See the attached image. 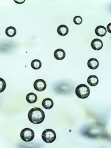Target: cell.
<instances>
[{
    "label": "cell",
    "instance_id": "obj_11",
    "mask_svg": "<svg viewBox=\"0 0 111 148\" xmlns=\"http://www.w3.org/2000/svg\"><path fill=\"white\" fill-rule=\"evenodd\" d=\"M87 83L90 86L94 87L96 86L98 84L99 80L97 76L95 75H91L87 79Z\"/></svg>",
    "mask_w": 111,
    "mask_h": 148
},
{
    "label": "cell",
    "instance_id": "obj_7",
    "mask_svg": "<svg viewBox=\"0 0 111 148\" xmlns=\"http://www.w3.org/2000/svg\"><path fill=\"white\" fill-rule=\"evenodd\" d=\"M42 104L44 108H45L46 110H50L52 108H53L54 106V103L51 98H44V99L42 101Z\"/></svg>",
    "mask_w": 111,
    "mask_h": 148
},
{
    "label": "cell",
    "instance_id": "obj_10",
    "mask_svg": "<svg viewBox=\"0 0 111 148\" xmlns=\"http://www.w3.org/2000/svg\"><path fill=\"white\" fill-rule=\"evenodd\" d=\"M69 32V28L65 25H61L57 28V33L60 36H65Z\"/></svg>",
    "mask_w": 111,
    "mask_h": 148
},
{
    "label": "cell",
    "instance_id": "obj_9",
    "mask_svg": "<svg viewBox=\"0 0 111 148\" xmlns=\"http://www.w3.org/2000/svg\"><path fill=\"white\" fill-rule=\"evenodd\" d=\"M54 56L55 59L59 60H61L64 59L65 57V52L61 49H58L55 51L54 53Z\"/></svg>",
    "mask_w": 111,
    "mask_h": 148
},
{
    "label": "cell",
    "instance_id": "obj_6",
    "mask_svg": "<svg viewBox=\"0 0 111 148\" xmlns=\"http://www.w3.org/2000/svg\"><path fill=\"white\" fill-rule=\"evenodd\" d=\"M91 47L95 51H99L103 47V42L101 39H94L91 42Z\"/></svg>",
    "mask_w": 111,
    "mask_h": 148
},
{
    "label": "cell",
    "instance_id": "obj_8",
    "mask_svg": "<svg viewBox=\"0 0 111 148\" xmlns=\"http://www.w3.org/2000/svg\"><path fill=\"white\" fill-rule=\"evenodd\" d=\"M87 66L90 69L95 70L99 66V62L95 58H91L88 61Z\"/></svg>",
    "mask_w": 111,
    "mask_h": 148
},
{
    "label": "cell",
    "instance_id": "obj_3",
    "mask_svg": "<svg viewBox=\"0 0 111 148\" xmlns=\"http://www.w3.org/2000/svg\"><path fill=\"white\" fill-rule=\"evenodd\" d=\"M43 140L48 143H53L56 139V134L54 131L52 129H47L44 130L42 134Z\"/></svg>",
    "mask_w": 111,
    "mask_h": 148
},
{
    "label": "cell",
    "instance_id": "obj_16",
    "mask_svg": "<svg viewBox=\"0 0 111 148\" xmlns=\"http://www.w3.org/2000/svg\"><path fill=\"white\" fill-rule=\"evenodd\" d=\"M6 88V83L5 80L0 77V93L3 92Z\"/></svg>",
    "mask_w": 111,
    "mask_h": 148
},
{
    "label": "cell",
    "instance_id": "obj_19",
    "mask_svg": "<svg viewBox=\"0 0 111 148\" xmlns=\"http://www.w3.org/2000/svg\"><path fill=\"white\" fill-rule=\"evenodd\" d=\"M110 23H109V24L108 25V27H107V28L108 29V32H109V33H110Z\"/></svg>",
    "mask_w": 111,
    "mask_h": 148
},
{
    "label": "cell",
    "instance_id": "obj_13",
    "mask_svg": "<svg viewBox=\"0 0 111 148\" xmlns=\"http://www.w3.org/2000/svg\"><path fill=\"white\" fill-rule=\"evenodd\" d=\"M95 32L97 36L100 37H103L106 35L107 31H106V29L104 26L100 25L96 28Z\"/></svg>",
    "mask_w": 111,
    "mask_h": 148
},
{
    "label": "cell",
    "instance_id": "obj_15",
    "mask_svg": "<svg viewBox=\"0 0 111 148\" xmlns=\"http://www.w3.org/2000/svg\"><path fill=\"white\" fill-rule=\"evenodd\" d=\"M31 67L35 70H39L42 67V62L38 59H35L31 62Z\"/></svg>",
    "mask_w": 111,
    "mask_h": 148
},
{
    "label": "cell",
    "instance_id": "obj_18",
    "mask_svg": "<svg viewBox=\"0 0 111 148\" xmlns=\"http://www.w3.org/2000/svg\"><path fill=\"white\" fill-rule=\"evenodd\" d=\"M25 0L24 1H16V0H14V2L15 3H16V4H22V3H25Z\"/></svg>",
    "mask_w": 111,
    "mask_h": 148
},
{
    "label": "cell",
    "instance_id": "obj_14",
    "mask_svg": "<svg viewBox=\"0 0 111 148\" xmlns=\"http://www.w3.org/2000/svg\"><path fill=\"white\" fill-rule=\"evenodd\" d=\"M16 34V29L13 27H9L5 30V34L8 37H14Z\"/></svg>",
    "mask_w": 111,
    "mask_h": 148
},
{
    "label": "cell",
    "instance_id": "obj_2",
    "mask_svg": "<svg viewBox=\"0 0 111 148\" xmlns=\"http://www.w3.org/2000/svg\"><path fill=\"white\" fill-rule=\"evenodd\" d=\"M76 95L81 99H85L90 94V89L86 85L82 84L78 85L76 88Z\"/></svg>",
    "mask_w": 111,
    "mask_h": 148
},
{
    "label": "cell",
    "instance_id": "obj_12",
    "mask_svg": "<svg viewBox=\"0 0 111 148\" xmlns=\"http://www.w3.org/2000/svg\"><path fill=\"white\" fill-rule=\"evenodd\" d=\"M26 100L28 103L33 104L37 101V96L33 92H30L27 95Z\"/></svg>",
    "mask_w": 111,
    "mask_h": 148
},
{
    "label": "cell",
    "instance_id": "obj_1",
    "mask_svg": "<svg viewBox=\"0 0 111 148\" xmlns=\"http://www.w3.org/2000/svg\"><path fill=\"white\" fill-rule=\"evenodd\" d=\"M28 116L29 121L32 124H40L44 120L45 114L41 108L35 107L29 111Z\"/></svg>",
    "mask_w": 111,
    "mask_h": 148
},
{
    "label": "cell",
    "instance_id": "obj_5",
    "mask_svg": "<svg viewBox=\"0 0 111 148\" xmlns=\"http://www.w3.org/2000/svg\"><path fill=\"white\" fill-rule=\"evenodd\" d=\"M33 87L36 91L42 92L46 88L47 84L44 80L37 79L34 82Z\"/></svg>",
    "mask_w": 111,
    "mask_h": 148
},
{
    "label": "cell",
    "instance_id": "obj_4",
    "mask_svg": "<svg viewBox=\"0 0 111 148\" xmlns=\"http://www.w3.org/2000/svg\"><path fill=\"white\" fill-rule=\"evenodd\" d=\"M20 136L21 139L25 142H28L32 141L35 138L34 131L29 128H24L20 132Z\"/></svg>",
    "mask_w": 111,
    "mask_h": 148
},
{
    "label": "cell",
    "instance_id": "obj_17",
    "mask_svg": "<svg viewBox=\"0 0 111 148\" xmlns=\"http://www.w3.org/2000/svg\"><path fill=\"white\" fill-rule=\"evenodd\" d=\"M73 22L76 25H80L82 22V19L80 16H76L73 19Z\"/></svg>",
    "mask_w": 111,
    "mask_h": 148
}]
</instances>
